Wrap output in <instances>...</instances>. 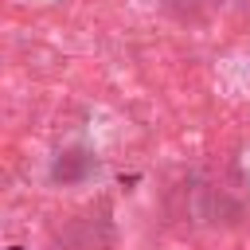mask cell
I'll list each match as a JSON object with an SVG mask.
<instances>
[{
	"label": "cell",
	"mask_w": 250,
	"mask_h": 250,
	"mask_svg": "<svg viewBox=\"0 0 250 250\" xmlns=\"http://www.w3.org/2000/svg\"><path fill=\"white\" fill-rule=\"evenodd\" d=\"M86 172H94V156H86V152H62V156L55 160V168H51V176L62 180V184H74V180H82Z\"/></svg>",
	"instance_id": "6da1fadb"
},
{
	"label": "cell",
	"mask_w": 250,
	"mask_h": 250,
	"mask_svg": "<svg viewBox=\"0 0 250 250\" xmlns=\"http://www.w3.org/2000/svg\"><path fill=\"white\" fill-rule=\"evenodd\" d=\"M8 250H23V246H8Z\"/></svg>",
	"instance_id": "7a4b0ae2"
}]
</instances>
